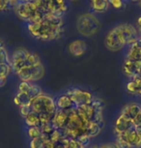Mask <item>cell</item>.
I'll list each match as a JSON object with an SVG mask.
<instances>
[{
    "label": "cell",
    "instance_id": "cell-38",
    "mask_svg": "<svg viewBox=\"0 0 141 148\" xmlns=\"http://www.w3.org/2000/svg\"><path fill=\"white\" fill-rule=\"evenodd\" d=\"M0 63L10 64L9 55H8V52H7L6 49H5V47L0 49Z\"/></svg>",
    "mask_w": 141,
    "mask_h": 148
},
{
    "label": "cell",
    "instance_id": "cell-4",
    "mask_svg": "<svg viewBox=\"0 0 141 148\" xmlns=\"http://www.w3.org/2000/svg\"><path fill=\"white\" fill-rule=\"evenodd\" d=\"M16 74L21 79V82H28L32 83L33 82H37L44 77L45 68H44L43 64L39 66H33L28 63H25Z\"/></svg>",
    "mask_w": 141,
    "mask_h": 148
},
{
    "label": "cell",
    "instance_id": "cell-44",
    "mask_svg": "<svg viewBox=\"0 0 141 148\" xmlns=\"http://www.w3.org/2000/svg\"><path fill=\"white\" fill-rule=\"evenodd\" d=\"M132 124H134V127L141 126V111L134 117V119L132 120Z\"/></svg>",
    "mask_w": 141,
    "mask_h": 148
},
{
    "label": "cell",
    "instance_id": "cell-43",
    "mask_svg": "<svg viewBox=\"0 0 141 148\" xmlns=\"http://www.w3.org/2000/svg\"><path fill=\"white\" fill-rule=\"evenodd\" d=\"M108 2L111 6L116 8V9H120V8H122L124 5L123 0H108Z\"/></svg>",
    "mask_w": 141,
    "mask_h": 148
},
{
    "label": "cell",
    "instance_id": "cell-27",
    "mask_svg": "<svg viewBox=\"0 0 141 148\" xmlns=\"http://www.w3.org/2000/svg\"><path fill=\"white\" fill-rule=\"evenodd\" d=\"M63 138H64L63 131L62 130H58V129H55L53 132L49 135V139H50L52 142H54L55 144L60 143V141L62 140Z\"/></svg>",
    "mask_w": 141,
    "mask_h": 148
},
{
    "label": "cell",
    "instance_id": "cell-36",
    "mask_svg": "<svg viewBox=\"0 0 141 148\" xmlns=\"http://www.w3.org/2000/svg\"><path fill=\"white\" fill-rule=\"evenodd\" d=\"M92 121L98 123V124H99V125H101V126H103V125H104V114H103V111H101V110H96L95 115H94Z\"/></svg>",
    "mask_w": 141,
    "mask_h": 148
},
{
    "label": "cell",
    "instance_id": "cell-41",
    "mask_svg": "<svg viewBox=\"0 0 141 148\" xmlns=\"http://www.w3.org/2000/svg\"><path fill=\"white\" fill-rule=\"evenodd\" d=\"M32 110H31V106H23V107H20L19 108V112H20L21 116L25 117L26 115H28V114L31 112Z\"/></svg>",
    "mask_w": 141,
    "mask_h": 148
},
{
    "label": "cell",
    "instance_id": "cell-5",
    "mask_svg": "<svg viewBox=\"0 0 141 148\" xmlns=\"http://www.w3.org/2000/svg\"><path fill=\"white\" fill-rule=\"evenodd\" d=\"M106 47L111 51H117L122 49L124 47L127 46L126 39L124 37L122 31L119 28V26L114 27L109 31L106 35V40H104Z\"/></svg>",
    "mask_w": 141,
    "mask_h": 148
},
{
    "label": "cell",
    "instance_id": "cell-16",
    "mask_svg": "<svg viewBox=\"0 0 141 148\" xmlns=\"http://www.w3.org/2000/svg\"><path fill=\"white\" fill-rule=\"evenodd\" d=\"M55 104H56L57 110H70L72 108H76L74 102L72 101V99L67 94H63L60 95L59 97H57L55 99Z\"/></svg>",
    "mask_w": 141,
    "mask_h": 148
},
{
    "label": "cell",
    "instance_id": "cell-24",
    "mask_svg": "<svg viewBox=\"0 0 141 148\" xmlns=\"http://www.w3.org/2000/svg\"><path fill=\"white\" fill-rule=\"evenodd\" d=\"M60 144H62L65 148H85V146L79 143V141L77 139L65 138V136L60 141Z\"/></svg>",
    "mask_w": 141,
    "mask_h": 148
},
{
    "label": "cell",
    "instance_id": "cell-23",
    "mask_svg": "<svg viewBox=\"0 0 141 148\" xmlns=\"http://www.w3.org/2000/svg\"><path fill=\"white\" fill-rule=\"evenodd\" d=\"M24 122H25L26 126L29 127H40L41 123H40V117L39 114L35 113L34 111H31L28 115H26L24 117Z\"/></svg>",
    "mask_w": 141,
    "mask_h": 148
},
{
    "label": "cell",
    "instance_id": "cell-28",
    "mask_svg": "<svg viewBox=\"0 0 141 148\" xmlns=\"http://www.w3.org/2000/svg\"><path fill=\"white\" fill-rule=\"evenodd\" d=\"M27 135L31 139L39 138L42 136V131L40 127H29L27 130Z\"/></svg>",
    "mask_w": 141,
    "mask_h": 148
},
{
    "label": "cell",
    "instance_id": "cell-32",
    "mask_svg": "<svg viewBox=\"0 0 141 148\" xmlns=\"http://www.w3.org/2000/svg\"><path fill=\"white\" fill-rule=\"evenodd\" d=\"M91 105L93 106V108H95V110H104V102L101 98H93L92 102L90 103Z\"/></svg>",
    "mask_w": 141,
    "mask_h": 148
},
{
    "label": "cell",
    "instance_id": "cell-47",
    "mask_svg": "<svg viewBox=\"0 0 141 148\" xmlns=\"http://www.w3.org/2000/svg\"><path fill=\"white\" fill-rule=\"evenodd\" d=\"M137 31L139 33V36H141V16L137 18Z\"/></svg>",
    "mask_w": 141,
    "mask_h": 148
},
{
    "label": "cell",
    "instance_id": "cell-50",
    "mask_svg": "<svg viewBox=\"0 0 141 148\" xmlns=\"http://www.w3.org/2000/svg\"><path fill=\"white\" fill-rule=\"evenodd\" d=\"M10 1H12L13 3H14V5H15V3H16V1H18V0H10Z\"/></svg>",
    "mask_w": 141,
    "mask_h": 148
},
{
    "label": "cell",
    "instance_id": "cell-13",
    "mask_svg": "<svg viewBox=\"0 0 141 148\" xmlns=\"http://www.w3.org/2000/svg\"><path fill=\"white\" fill-rule=\"evenodd\" d=\"M132 127H134V124H132L131 120L129 119L128 117H126L122 113H121L120 115L118 116V118L115 120L114 131H115L116 135L125 133Z\"/></svg>",
    "mask_w": 141,
    "mask_h": 148
},
{
    "label": "cell",
    "instance_id": "cell-39",
    "mask_svg": "<svg viewBox=\"0 0 141 148\" xmlns=\"http://www.w3.org/2000/svg\"><path fill=\"white\" fill-rule=\"evenodd\" d=\"M52 116H53V115H49V114H40L39 117H40L41 125L48 124V123H51Z\"/></svg>",
    "mask_w": 141,
    "mask_h": 148
},
{
    "label": "cell",
    "instance_id": "cell-21",
    "mask_svg": "<svg viewBox=\"0 0 141 148\" xmlns=\"http://www.w3.org/2000/svg\"><path fill=\"white\" fill-rule=\"evenodd\" d=\"M91 5L95 12L104 13L108 9L109 2L108 0H91Z\"/></svg>",
    "mask_w": 141,
    "mask_h": 148
},
{
    "label": "cell",
    "instance_id": "cell-54",
    "mask_svg": "<svg viewBox=\"0 0 141 148\" xmlns=\"http://www.w3.org/2000/svg\"><path fill=\"white\" fill-rule=\"evenodd\" d=\"M140 148H141V147H140Z\"/></svg>",
    "mask_w": 141,
    "mask_h": 148
},
{
    "label": "cell",
    "instance_id": "cell-1",
    "mask_svg": "<svg viewBox=\"0 0 141 148\" xmlns=\"http://www.w3.org/2000/svg\"><path fill=\"white\" fill-rule=\"evenodd\" d=\"M64 26L62 18L46 13L39 23H27V28L32 37L41 41H52L61 37Z\"/></svg>",
    "mask_w": 141,
    "mask_h": 148
},
{
    "label": "cell",
    "instance_id": "cell-40",
    "mask_svg": "<svg viewBox=\"0 0 141 148\" xmlns=\"http://www.w3.org/2000/svg\"><path fill=\"white\" fill-rule=\"evenodd\" d=\"M90 139H91V138L87 135V134H83V135H81L78 138H77V140L79 141V143L81 145H83V146L86 147V145L90 142Z\"/></svg>",
    "mask_w": 141,
    "mask_h": 148
},
{
    "label": "cell",
    "instance_id": "cell-9",
    "mask_svg": "<svg viewBox=\"0 0 141 148\" xmlns=\"http://www.w3.org/2000/svg\"><path fill=\"white\" fill-rule=\"evenodd\" d=\"M120 30L122 31L124 37L126 39L127 46H131L135 42L138 40V38L140 37L139 33H138L137 29H135L134 26H132L129 23H124L118 25Z\"/></svg>",
    "mask_w": 141,
    "mask_h": 148
},
{
    "label": "cell",
    "instance_id": "cell-18",
    "mask_svg": "<svg viewBox=\"0 0 141 148\" xmlns=\"http://www.w3.org/2000/svg\"><path fill=\"white\" fill-rule=\"evenodd\" d=\"M127 90L131 94L141 95V77H134L127 84Z\"/></svg>",
    "mask_w": 141,
    "mask_h": 148
},
{
    "label": "cell",
    "instance_id": "cell-26",
    "mask_svg": "<svg viewBox=\"0 0 141 148\" xmlns=\"http://www.w3.org/2000/svg\"><path fill=\"white\" fill-rule=\"evenodd\" d=\"M114 144L115 146L117 148H132L128 141L124 138V136L119 134V135H116V138H115V141H114Z\"/></svg>",
    "mask_w": 141,
    "mask_h": 148
},
{
    "label": "cell",
    "instance_id": "cell-8",
    "mask_svg": "<svg viewBox=\"0 0 141 148\" xmlns=\"http://www.w3.org/2000/svg\"><path fill=\"white\" fill-rule=\"evenodd\" d=\"M30 54V51H28L25 49H18L13 52L12 58L10 60V65L12 67V69L16 73L19 69L22 67L24 64L26 63L27 58H28Z\"/></svg>",
    "mask_w": 141,
    "mask_h": 148
},
{
    "label": "cell",
    "instance_id": "cell-2",
    "mask_svg": "<svg viewBox=\"0 0 141 148\" xmlns=\"http://www.w3.org/2000/svg\"><path fill=\"white\" fill-rule=\"evenodd\" d=\"M99 21L92 14L86 13L82 14L78 16L76 21V29L80 34L86 36V37H92L97 34L99 29Z\"/></svg>",
    "mask_w": 141,
    "mask_h": 148
},
{
    "label": "cell",
    "instance_id": "cell-52",
    "mask_svg": "<svg viewBox=\"0 0 141 148\" xmlns=\"http://www.w3.org/2000/svg\"><path fill=\"white\" fill-rule=\"evenodd\" d=\"M132 1H139V0H132Z\"/></svg>",
    "mask_w": 141,
    "mask_h": 148
},
{
    "label": "cell",
    "instance_id": "cell-51",
    "mask_svg": "<svg viewBox=\"0 0 141 148\" xmlns=\"http://www.w3.org/2000/svg\"><path fill=\"white\" fill-rule=\"evenodd\" d=\"M139 6L141 7V0H139Z\"/></svg>",
    "mask_w": 141,
    "mask_h": 148
},
{
    "label": "cell",
    "instance_id": "cell-37",
    "mask_svg": "<svg viewBox=\"0 0 141 148\" xmlns=\"http://www.w3.org/2000/svg\"><path fill=\"white\" fill-rule=\"evenodd\" d=\"M30 148H44V141L41 138H34L30 140Z\"/></svg>",
    "mask_w": 141,
    "mask_h": 148
},
{
    "label": "cell",
    "instance_id": "cell-33",
    "mask_svg": "<svg viewBox=\"0 0 141 148\" xmlns=\"http://www.w3.org/2000/svg\"><path fill=\"white\" fill-rule=\"evenodd\" d=\"M31 82H21L18 85V92L24 94H29L30 89H31Z\"/></svg>",
    "mask_w": 141,
    "mask_h": 148
},
{
    "label": "cell",
    "instance_id": "cell-11",
    "mask_svg": "<svg viewBox=\"0 0 141 148\" xmlns=\"http://www.w3.org/2000/svg\"><path fill=\"white\" fill-rule=\"evenodd\" d=\"M67 2L66 0H49L48 6V13L62 18L67 11Z\"/></svg>",
    "mask_w": 141,
    "mask_h": 148
},
{
    "label": "cell",
    "instance_id": "cell-48",
    "mask_svg": "<svg viewBox=\"0 0 141 148\" xmlns=\"http://www.w3.org/2000/svg\"><path fill=\"white\" fill-rule=\"evenodd\" d=\"M90 148H99V145H97V144H95V145H92Z\"/></svg>",
    "mask_w": 141,
    "mask_h": 148
},
{
    "label": "cell",
    "instance_id": "cell-17",
    "mask_svg": "<svg viewBox=\"0 0 141 148\" xmlns=\"http://www.w3.org/2000/svg\"><path fill=\"white\" fill-rule=\"evenodd\" d=\"M141 111V105L138 103H131L125 106V108H123L122 114H124L126 117H128L129 119H131V121L134 119V117L137 115Z\"/></svg>",
    "mask_w": 141,
    "mask_h": 148
},
{
    "label": "cell",
    "instance_id": "cell-35",
    "mask_svg": "<svg viewBox=\"0 0 141 148\" xmlns=\"http://www.w3.org/2000/svg\"><path fill=\"white\" fill-rule=\"evenodd\" d=\"M40 128H41V131H42V134L43 135H46V136H49L55 130V128L53 127V125H52L51 123L41 125Z\"/></svg>",
    "mask_w": 141,
    "mask_h": 148
},
{
    "label": "cell",
    "instance_id": "cell-6",
    "mask_svg": "<svg viewBox=\"0 0 141 148\" xmlns=\"http://www.w3.org/2000/svg\"><path fill=\"white\" fill-rule=\"evenodd\" d=\"M38 8L29 0H18L15 3V12L16 16L20 19L26 21L27 23L30 21L32 16L38 12Z\"/></svg>",
    "mask_w": 141,
    "mask_h": 148
},
{
    "label": "cell",
    "instance_id": "cell-25",
    "mask_svg": "<svg viewBox=\"0 0 141 148\" xmlns=\"http://www.w3.org/2000/svg\"><path fill=\"white\" fill-rule=\"evenodd\" d=\"M32 4H34L36 7L43 13H48V6L49 0H29Z\"/></svg>",
    "mask_w": 141,
    "mask_h": 148
},
{
    "label": "cell",
    "instance_id": "cell-12",
    "mask_svg": "<svg viewBox=\"0 0 141 148\" xmlns=\"http://www.w3.org/2000/svg\"><path fill=\"white\" fill-rule=\"evenodd\" d=\"M123 71L124 74L128 77L132 79L134 77H137L141 71V61L135 62V61L126 59V61L124 62Z\"/></svg>",
    "mask_w": 141,
    "mask_h": 148
},
{
    "label": "cell",
    "instance_id": "cell-14",
    "mask_svg": "<svg viewBox=\"0 0 141 148\" xmlns=\"http://www.w3.org/2000/svg\"><path fill=\"white\" fill-rule=\"evenodd\" d=\"M124 138L129 142L132 148H140L141 147V136L137 132L134 127L131 128L127 132L121 134Z\"/></svg>",
    "mask_w": 141,
    "mask_h": 148
},
{
    "label": "cell",
    "instance_id": "cell-34",
    "mask_svg": "<svg viewBox=\"0 0 141 148\" xmlns=\"http://www.w3.org/2000/svg\"><path fill=\"white\" fill-rule=\"evenodd\" d=\"M11 67L10 64L8 63H0V76L7 77L9 76V74L11 73Z\"/></svg>",
    "mask_w": 141,
    "mask_h": 148
},
{
    "label": "cell",
    "instance_id": "cell-19",
    "mask_svg": "<svg viewBox=\"0 0 141 148\" xmlns=\"http://www.w3.org/2000/svg\"><path fill=\"white\" fill-rule=\"evenodd\" d=\"M31 101L32 99L30 98L28 94H24V93H20V92H18V94L16 95L15 98H14V103L16 107H23V106H30L31 105Z\"/></svg>",
    "mask_w": 141,
    "mask_h": 148
},
{
    "label": "cell",
    "instance_id": "cell-22",
    "mask_svg": "<svg viewBox=\"0 0 141 148\" xmlns=\"http://www.w3.org/2000/svg\"><path fill=\"white\" fill-rule=\"evenodd\" d=\"M101 129H103V126H101V125H99L94 121H90L86 125V134L92 138L94 136H98L99 132L101 131Z\"/></svg>",
    "mask_w": 141,
    "mask_h": 148
},
{
    "label": "cell",
    "instance_id": "cell-46",
    "mask_svg": "<svg viewBox=\"0 0 141 148\" xmlns=\"http://www.w3.org/2000/svg\"><path fill=\"white\" fill-rule=\"evenodd\" d=\"M99 148H117V147L115 146L114 143H106V144L101 145Z\"/></svg>",
    "mask_w": 141,
    "mask_h": 148
},
{
    "label": "cell",
    "instance_id": "cell-49",
    "mask_svg": "<svg viewBox=\"0 0 141 148\" xmlns=\"http://www.w3.org/2000/svg\"><path fill=\"white\" fill-rule=\"evenodd\" d=\"M3 47H4V45H3V43H2L1 41H0V49H3Z\"/></svg>",
    "mask_w": 141,
    "mask_h": 148
},
{
    "label": "cell",
    "instance_id": "cell-15",
    "mask_svg": "<svg viewBox=\"0 0 141 148\" xmlns=\"http://www.w3.org/2000/svg\"><path fill=\"white\" fill-rule=\"evenodd\" d=\"M68 49H69V52H70L72 55H74V56H76V57H78L85 53V51H86V49H87V45L82 40H76L70 43V45H69V47H68Z\"/></svg>",
    "mask_w": 141,
    "mask_h": 148
},
{
    "label": "cell",
    "instance_id": "cell-3",
    "mask_svg": "<svg viewBox=\"0 0 141 148\" xmlns=\"http://www.w3.org/2000/svg\"><path fill=\"white\" fill-rule=\"evenodd\" d=\"M31 110L37 114H49L53 115L56 112L57 108L55 100L48 95L42 94L34 98L31 101Z\"/></svg>",
    "mask_w": 141,
    "mask_h": 148
},
{
    "label": "cell",
    "instance_id": "cell-45",
    "mask_svg": "<svg viewBox=\"0 0 141 148\" xmlns=\"http://www.w3.org/2000/svg\"><path fill=\"white\" fill-rule=\"evenodd\" d=\"M7 77H3V76H0V87H3V86L6 84L7 82Z\"/></svg>",
    "mask_w": 141,
    "mask_h": 148
},
{
    "label": "cell",
    "instance_id": "cell-7",
    "mask_svg": "<svg viewBox=\"0 0 141 148\" xmlns=\"http://www.w3.org/2000/svg\"><path fill=\"white\" fill-rule=\"evenodd\" d=\"M65 94H67L71 98L76 108L90 104L94 98L93 94L91 92L79 88H70L66 91Z\"/></svg>",
    "mask_w": 141,
    "mask_h": 148
},
{
    "label": "cell",
    "instance_id": "cell-10",
    "mask_svg": "<svg viewBox=\"0 0 141 148\" xmlns=\"http://www.w3.org/2000/svg\"><path fill=\"white\" fill-rule=\"evenodd\" d=\"M68 118H69V110H57L56 112L52 116L51 124L53 125V127L55 129L63 131L67 127Z\"/></svg>",
    "mask_w": 141,
    "mask_h": 148
},
{
    "label": "cell",
    "instance_id": "cell-31",
    "mask_svg": "<svg viewBox=\"0 0 141 148\" xmlns=\"http://www.w3.org/2000/svg\"><path fill=\"white\" fill-rule=\"evenodd\" d=\"M43 94V91H42V88L40 87L39 85L37 84H34L32 83L31 84V89H30V92H29V96L31 99H34V98L40 96V95Z\"/></svg>",
    "mask_w": 141,
    "mask_h": 148
},
{
    "label": "cell",
    "instance_id": "cell-20",
    "mask_svg": "<svg viewBox=\"0 0 141 148\" xmlns=\"http://www.w3.org/2000/svg\"><path fill=\"white\" fill-rule=\"evenodd\" d=\"M127 59L135 61V62L141 61V47H137L135 44L129 46L128 54H127Z\"/></svg>",
    "mask_w": 141,
    "mask_h": 148
},
{
    "label": "cell",
    "instance_id": "cell-53",
    "mask_svg": "<svg viewBox=\"0 0 141 148\" xmlns=\"http://www.w3.org/2000/svg\"><path fill=\"white\" fill-rule=\"evenodd\" d=\"M72 1H76V0H72Z\"/></svg>",
    "mask_w": 141,
    "mask_h": 148
},
{
    "label": "cell",
    "instance_id": "cell-42",
    "mask_svg": "<svg viewBox=\"0 0 141 148\" xmlns=\"http://www.w3.org/2000/svg\"><path fill=\"white\" fill-rule=\"evenodd\" d=\"M11 4H14L10 0H0V12L7 10Z\"/></svg>",
    "mask_w": 141,
    "mask_h": 148
},
{
    "label": "cell",
    "instance_id": "cell-29",
    "mask_svg": "<svg viewBox=\"0 0 141 148\" xmlns=\"http://www.w3.org/2000/svg\"><path fill=\"white\" fill-rule=\"evenodd\" d=\"M81 108L82 110L84 111L85 113H86V115L88 116V118H89L91 121L93 120V117L94 115H95V112H96V110H95V108H93V106L91 105V104H87V105H83V106H81V107H78Z\"/></svg>",
    "mask_w": 141,
    "mask_h": 148
},
{
    "label": "cell",
    "instance_id": "cell-30",
    "mask_svg": "<svg viewBox=\"0 0 141 148\" xmlns=\"http://www.w3.org/2000/svg\"><path fill=\"white\" fill-rule=\"evenodd\" d=\"M26 63L30 64V65L33 66H39V65H42V62H41V58L39 56L38 54L33 53V52H30L28 58H27Z\"/></svg>",
    "mask_w": 141,
    "mask_h": 148
}]
</instances>
